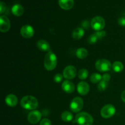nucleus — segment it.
I'll list each match as a JSON object with an SVG mask.
<instances>
[{
	"mask_svg": "<svg viewBox=\"0 0 125 125\" xmlns=\"http://www.w3.org/2000/svg\"><path fill=\"white\" fill-rule=\"evenodd\" d=\"M39 102L37 99L31 95L24 96L21 100V106L26 110H34L38 107Z\"/></svg>",
	"mask_w": 125,
	"mask_h": 125,
	"instance_id": "1",
	"label": "nucleus"
},
{
	"mask_svg": "<svg viewBox=\"0 0 125 125\" xmlns=\"http://www.w3.org/2000/svg\"><path fill=\"white\" fill-rule=\"evenodd\" d=\"M57 59L56 54L51 51L48 52L44 59L45 68L48 71H52L55 69L57 66Z\"/></svg>",
	"mask_w": 125,
	"mask_h": 125,
	"instance_id": "2",
	"label": "nucleus"
},
{
	"mask_svg": "<svg viewBox=\"0 0 125 125\" xmlns=\"http://www.w3.org/2000/svg\"><path fill=\"white\" fill-rule=\"evenodd\" d=\"M75 122L78 125H92L94 123V118L89 114L82 112L76 115Z\"/></svg>",
	"mask_w": 125,
	"mask_h": 125,
	"instance_id": "3",
	"label": "nucleus"
},
{
	"mask_svg": "<svg viewBox=\"0 0 125 125\" xmlns=\"http://www.w3.org/2000/svg\"><path fill=\"white\" fill-rule=\"evenodd\" d=\"M96 70L101 72H107L111 70L112 66L110 61L105 59H101L98 60L95 63Z\"/></svg>",
	"mask_w": 125,
	"mask_h": 125,
	"instance_id": "4",
	"label": "nucleus"
},
{
	"mask_svg": "<svg viewBox=\"0 0 125 125\" xmlns=\"http://www.w3.org/2000/svg\"><path fill=\"white\" fill-rule=\"evenodd\" d=\"M91 27L96 31L103 30L105 26V20L103 17L96 16L94 17L91 21Z\"/></svg>",
	"mask_w": 125,
	"mask_h": 125,
	"instance_id": "5",
	"label": "nucleus"
},
{
	"mask_svg": "<svg viewBox=\"0 0 125 125\" xmlns=\"http://www.w3.org/2000/svg\"><path fill=\"white\" fill-rule=\"evenodd\" d=\"M116 109L114 106L112 104H106L102 107L101 110V117L104 118H111L115 114Z\"/></svg>",
	"mask_w": 125,
	"mask_h": 125,
	"instance_id": "6",
	"label": "nucleus"
},
{
	"mask_svg": "<svg viewBox=\"0 0 125 125\" xmlns=\"http://www.w3.org/2000/svg\"><path fill=\"white\" fill-rule=\"evenodd\" d=\"M84 106L83 100L80 97H75L72 100L70 104V110L73 112H80Z\"/></svg>",
	"mask_w": 125,
	"mask_h": 125,
	"instance_id": "7",
	"label": "nucleus"
},
{
	"mask_svg": "<svg viewBox=\"0 0 125 125\" xmlns=\"http://www.w3.org/2000/svg\"><path fill=\"white\" fill-rule=\"evenodd\" d=\"M77 71L75 67L73 65L67 66L63 71V75L65 79H72L75 78Z\"/></svg>",
	"mask_w": 125,
	"mask_h": 125,
	"instance_id": "8",
	"label": "nucleus"
},
{
	"mask_svg": "<svg viewBox=\"0 0 125 125\" xmlns=\"http://www.w3.org/2000/svg\"><path fill=\"white\" fill-rule=\"evenodd\" d=\"M42 118V114L39 111H33L29 112L28 116V120L31 124H37L40 122Z\"/></svg>",
	"mask_w": 125,
	"mask_h": 125,
	"instance_id": "9",
	"label": "nucleus"
},
{
	"mask_svg": "<svg viewBox=\"0 0 125 125\" xmlns=\"http://www.w3.org/2000/svg\"><path fill=\"white\" fill-rule=\"evenodd\" d=\"M20 34L25 39H29L34 35V29L31 26L26 24L22 26L21 28Z\"/></svg>",
	"mask_w": 125,
	"mask_h": 125,
	"instance_id": "10",
	"label": "nucleus"
},
{
	"mask_svg": "<svg viewBox=\"0 0 125 125\" xmlns=\"http://www.w3.org/2000/svg\"><path fill=\"white\" fill-rule=\"evenodd\" d=\"M10 28V22L6 16L0 17V31L2 32H6Z\"/></svg>",
	"mask_w": 125,
	"mask_h": 125,
	"instance_id": "11",
	"label": "nucleus"
},
{
	"mask_svg": "<svg viewBox=\"0 0 125 125\" xmlns=\"http://www.w3.org/2000/svg\"><path fill=\"white\" fill-rule=\"evenodd\" d=\"M77 90L81 95H85L89 92L90 86L86 82L81 81L77 85Z\"/></svg>",
	"mask_w": 125,
	"mask_h": 125,
	"instance_id": "12",
	"label": "nucleus"
},
{
	"mask_svg": "<svg viewBox=\"0 0 125 125\" xmlns=\"http://www.w3.org/2000/svg\"><path fill=\"white\" fill-rule=\"evenodd\" d=\"M62 89L67 94H72L74 91V85L72 81L69 80H65L62 83Z\"/></svg>",
	"mask_w": 125,
	"mask_h": 125,
	"instance_id": "13",
	"label": "nucleus"
},
{
	"mask_svg": "<svg viewBox=\"0 0 125 125\" xmlns=\"http://www.w3.org/2000/svg\"><path fill=\"white\" fill-rule=\"evenodd\" d=\"M59 5L64 10H70L74 6V0H59Z\"/></svg>",
	"mask_w": 125,
	"mask_h": 125,
	"instance_id": "14",
	"label": "nucleus"
},
{
	"mask_svg": "<svg viewBox=\"0 0 125 125\" xmlns=\"http://www.w3.org/2000/svg\"><path fill=\"white\" fill-rule=\"evenodd\" d=\"M5 102L7 104V106L10 107H14L18 103V98L16 95L13 94H9L6 97Z\"/></svg>",
	"mask_w": 125,
	"mask_h": 125,
	"instance_id": "15",
	"label": "nucleus"
},
{
	"mask_svg": "<svg viewBox=\"0 0 125 125\" xmlns=\"http://www.w3.org/2000/svg\"><path fill=\"white\" fill-rule=\"evenodd\" d=\"M37 48L43 51H50V45L48 42L45 40H40L37 43Z\"/></svg>",
	"mask_w": 125,
	"mask_h": 125,
	"instance_id": "16",
	"label": "nucleus"
},
{
	"mask_svg": "<svg viewBox=\"0 0 125 125\" xmlns=\"http://www.w3.org/2000/svg\"><path fill=\"white\" fill-rule=\"evenodd\" d=\"M24 8L21 5L19 4H17L13 6L12 7V12L14 15L17 16V17H20L24 13Z\"/></svg>",
	"mask_w": 125,
	"mask_h": 125,
	"instance_id": "17",
	"label": "nucleus"
},
{
	"mask_svg": "<svg viewBox=\"0 0 125 125\" xmlns=\"http://www.w3.org/2000/svg\"><path fill=\"white\" fill-rule=\"evenodd\" d=\"M84 29L83 28H76L74 29L72 33V37L75 40H79L84 35Z\"/></svg>",
	"mask_w": 125,
	"mask_h": 125,
	"instance_id": "18",
	"label": "nucleus"
},
{
	"mask_svg": "<svg viewBox=\"0 0 125 125\" xmlns=\"http://www.w3.org/2000/svg\"><path fill=\"white\" fill-rule=\"evenodd\" d=\"M76 55L78 58L80 59H84L86 58L87 56H88V51L84 48H79L76 50Z\"/></svg>",
	"mask_w": 125,
	"mask_h": 125,
	"instance_id": "19",
	"label": "nucleus"
},
{
	"mask_svg": "<svg viewBox=\"0 0 125 125\" xmlns=\"http://www.w3.org/2000/svg\"><path fill=\"white\" fill-rule=\"evenodd\" d=\"M112 69L116 73H120V72H122L124 68V65L122 63V62H120V61H115L112 64Z\"/></svg>",
	"mask_w": 125,
	"mask_h": 125,
	"instance_id": "20",
	"label": "nucleus"
},
{
	"mask_svg": "<svg viewBox=\"0 0 125 125\" xmlns=\"http://www.w3.org/2000/svg\"><path fill=\"white\" fill-rule=\"evenodd\" d=\"M73 114L68 111H64L61 115V118L63 121L65 122H70L73 120Z\"/></svg>",
	"mask_w": 125,
	"mask_h": 125,
	"instance_id": "21",
	"label": "nucleus"
},
{
	"mask_svg": "<svg viewBox=\"0 0 125 125\" xmlns=\"http://www.w3.org/2000/svg\"><path fill=\"white\" fill-rule=\"evenodd\" d=\"M90 80L94 84L100 83L101 81H102V76L97 73H93L91 75V76H90Z\"/></svg>",
	"mask_w": 125,
	"mask_h": 125,
	"instance_id": "22",
	"label": "nucleus"
},
{
	"mask_svg": "<svg viewBox=\"0 0 125 125\" xmlns=\"http://www.w3.org/2000/svg\"><path fill=\"white\" fill-rule=\"evenodd\" d=\"M88 75H89V72L85 68H82L78 72V77L79 79L82 80L87 79Z\"/></svg>",
	"mask_w": 125,
	"mask_h": 125,
	"instance_id": "23",
	"label": "nucleus"
},
{
	"mask_svg": "<svg viewBox=\"0 0 125 125\" xmlns=\"http://www.w3.org/2000/svg\"><path fill=\"white\" fill-rule=\"evenodd\" d=\"M99 40V39L98 38L97 35H96V34H93L92 35H90L89 36V39H88L87 42H89V43L93 45V44H95L97 42L98 40Z\"/></svg>",
	"mask_w": 125,
	"mask_h": 125,
	"instance_id": "24",
	"label": "nucleus"
},
{
	"mask_svg": "<svg viewBox=\"0 0 125 125\" xmlns=\"http://www.w3.org/2000/svg\"><path fill=\"white\" fill-rule=\"evenodd\" d=\"M107 86V83L104 81H101L98 85V89L100 92H103L106 89Z\"/></svg>",
	"mask_w": 125,
	"mask_h": 125,
	"instance_id": "25",
	"label": "nucleus"
},
{
	"mask_svg": "<svg viewBox=\"0 0 125 125\" xmlns=\"http://www.w3.org/2000/svg\"><path fill=\"white\" fill-rule=\"evenodd\" d=\"M63 78V75L60 74V73H57V74H56V75L54 76V81L56 83H59L62 81Z\"/></svg>",
	"mask_w": 125,
	"mask_h": 125,
	"instance_id": "26",
	"label": "nucleus"
},
{
	"mask_svg": "<svg viewBox=\"0 0 125 125\" xmlns=\"http://www.w3.org/2000/svg\"><path fill=\"white\" fill-rule=\"evenodd\" d=\"M96 35H97L98 38L99 39H101L102 38H104L106 35V32L105 31L101 30L100 31H96L95 32Z\"/></svg>",
	"mask_w": 125,
	"mask_h": 125,
	"instance_id": "27",
	"label": "nucleus"
},
{
	"mask_svg": "<svg viewBox=\"0 0 125 125\" xmlns=\"http://www.w3.org/2000/svg\"><path fill=\"white\" fill-rule=\"evenodd\" d=\"M81 26L83 28L85 29H89L90 26H91V23L89 22V20H84L81 23Z\"/></svg>",
	"mask_w": 125,
	"mask_h": 125,
	"instance_id": "28",
	"label": "nucleus"
},
{
	"mask_svg": "<svg viewBox=\"0 0 125 125\" xmlns=\"http://www.w3.org/2000/svg\"><path fill=\"white\" fill-rule=\"evenodd\" d=\"M40 125H52L51 121L48 118H43L40 122Z\"/></svg>",
	"mask_w": 125,
	"mask_h": 125,
	"instance_id": "29",
	"label": "nucleus"
},
{
	"mask_svg": "<svg viewBox=\"0 0 125 125\" xmlns=\"http://www.w3.org/2000/svg\"><path fill=\"white\" fill-rule=\"evenodd\" d=\"M6 4L4 2H2V1H1V2H0V13H1V14H2V13L5 12V10H6Z\"/></svg>",
	"mask_w": 125,
	"mask_h": 125,
	"instance_id": "30",
	"label": "nucleus"
},
{
	"mask_svg": "<svg viewBox=\"0 0 125 125\" xmlns=\"http://www.w3.org/2000/svg\"><path fill=\"white\" fill-rule=\"evenodd\" d=\"M110 79H111V75L109 73H105L102 76V80L104 81H106L107 83L110 80Z\"/></svg>",
	"mask_w": 125,
	"mask_h": 125,
	"instance_id": "31",
	"label": "nucleus"
},
{
	"mask_svg": "<svg viewBox=\"0 0 125 125\" xmlns=\"http://www.w3.org/2000/svg\"><path fill=\"white\" fill-rule=\"evenodd\" d=\"M118 23L121 26H125V17H122L118 20Z\"/></svg>",
	"mask_w": 125,
	"mask_h": 125,
	"instance_id": "32",
	"label": "nucleus"
},
{
	"mask_svg": "<svg viewBox=\"0 0 125 125\" xmlns=\"http://www.w3.org/2000/svg\"><path fill=\"white\" fill-rule=\"evenodd\" d=\"M121 98H122V101L123 102L125 103V90L122 93V95H121Z\"/></svg>",
	"mask_w": 125,
	"mask_h": 125,
	"instance_id": "33",
	"label": "nucleus"
}]
</instances>
